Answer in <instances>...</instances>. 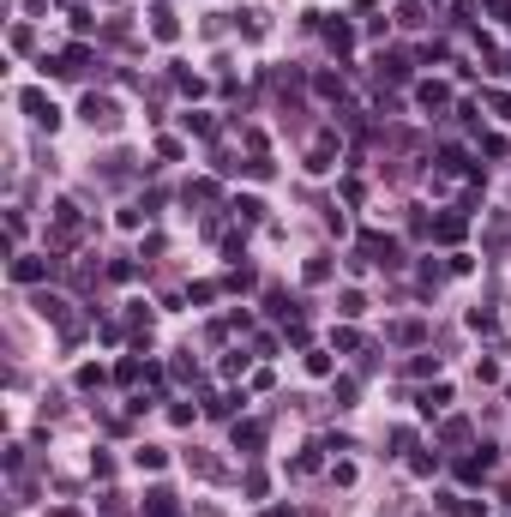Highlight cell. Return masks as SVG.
Instances as JSON below:
<instances>
[{"label":"cell","instance_id":"cell-2","mask_svg":"<svg viewBox=\"0 0 511 517\" xmlns=\"http://www.w3.org/2000/svg\"><path fill=\"white\" fill-rule=\"evenodd\" d=\"M85 120H90V127H115V103H108V97H85Z\"/></svg>","mask_w":511,"mask_h":517},{"label":"cell","instance_id":"cell-1","mask_svg":"<svg viewBox=\"0 0 511 517\" xmlns=\"http://www.w3.org/2000/svg\"><path fill=\"white\" fill-rule=\"evenodd\" d=\"M24 108H30V115H36V127H48V133H55V103H48V97H43V90H24Z\"/></svg>","mask_w":511,"mask_h":517},{"label":"cell","instance_id":"cell-3","mask_svg":"<svg viewBox=\"0 0 511 517\" xmlns=\"http://www.w3.org/2000/svg\"><path fill=\"white\" fill-rule=\"evenodd\" d=\"M13 277H18V283H36V277H43V259H18Z\"/></svg>","mask_w":511,"mask_h":517},{"label":"cell","instance_id":"cell-4","mask_svg":"<svg viewBox=\"0 0 511 517\" xmlns=\"http://www.w3.org/2000/svg\"><path fill=\"white\" fill-rule=\"evenodd\" d=\"M168 511H175V493L157 488V493H150V517H168Z\"/></svg>","mask_w":511,"mask_h":517},{"label":"cell","instance_id":"cell-5","mask_svg":"<svg viewBox=\"0 0 511 517\" xmlns=\"http://www.w3.org/2000/svg\"><path fill=\"white\" fill-rule=\"evenodd\" d=\"M60 307H66V301H55V295H36V313H43V319H60Z\"/></svg>","mask_w":511,"mask_h":517}]
</instances>
